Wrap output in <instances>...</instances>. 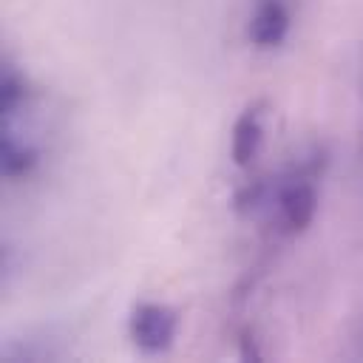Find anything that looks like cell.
Returning a JSON list of instances; mask_svg holds the SVG:
<instances>
[{"instance_id": "cell-2", "label": "cell", "mask_w": 363, "mask_h": 363, "mask_svg": "<svg viewBox=\"0 0 363 363\" xmlns=\"http://www.w3.org/2000/svg\"><path fill=\"white\" fill-rule=\"evenodd\" d=\"M286 28H289V17H286L284 6L278 0H261L255 14H252V23H250L252 43L261 48L278 45L286 37Z\"/></svg>"}, {"instance_id": "cell-4", "label": "cell", "mask_w": 363, "mask_h": 363, "mask_svg": "<svg viewBox=\"0 0 363 363\" xmlns=\"http://www.w3.org/2000/svg\"><path fill=\"white\" fill-rule=\"evenodd\" d=\"M261 147V122L252 111H247L233 130V159L238 164H250Z\"/></svg>"}, {"instance_id": "cell-3", "label": "cell", "mask_w": 363, "mask_h": 363, "mask_svg": "<svg viewBox=\"0 0 363 363\" xmlns=\"http://www.w3.org/2000/svg\"><path fill=\"white\" fill-rule=\"evenodd\" d=\"M315 207H318V196L309 184H289L281 193V213L289 230H303L312 221Z\"/></svg>"}, {"instance_id": "cell-1", "label": "cell", "mask_w": 363, "mask_h": 363, "mask_svg": "<svg viewBox=\"0 0 363 363\" xmlns=\"http://www.w3.org/2000/svg\"><path fill=\"white\" fill-rule=\"evenodd\" d=\"M130 335H133L136 346L145 349V352L167 349L173 343V337H176V315H173V309H167L162 303H142L133 312Z\"/></svg>"}]
</instances>
